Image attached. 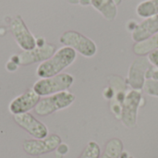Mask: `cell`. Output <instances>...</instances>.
<instances>
[{
    "label": "cell",
    "mask_w": 158,
    "mask_h": 158,
    "mask_svg": "<svg viewBox=\"0 0 158 158\" xmlns=\"http://www.w3.org/2000/svg\"><path fill=\"white\" fill-rule=\"evenodd\" d=\"M76 57L77 52L74 49L69 46L61 47L49 59L38 66L36 73L42 79L56 76L69 67L75 61Z\"/></svg>",
    "instance_id": "cell-1"
},
{
    "label": "cell",
    "mask_w": 158,
    "mask_h": 158,
    "mask_svg": "<svg viewBox=\"0 0 158 158\" xmlns=\"http://www.w3.org/2000/svg\"><path fill=\"white\" fill-rule=\"evenodd\" d=\"M75 101V95L68 91L60 92L51 96L40 99L36 106L34 107V112L41 117H46L54 112L69 107Z\"/></svg>",
    "instance_id": "cell-2"
},
{
    "label": "cell",
    "mask_w": 158,
    "mask_h": 158,
    "mask_svg": "<svg viewBox=\"0 0 158 158\" xmlns=\"http://www.w3.org/2000/svg\"><path fill=\"white\" fill-rule=\"evenodd\" d=\"M74 82V78L69 73H60L53 77L44 78L36 81L33 90L40 96L52 95L60 92L67 91Z\"/></svg>",
    "instance_id": "cell-3"
},
{
    "label": "cell",
    "mask_w": 158,
    "mask_h": 158,
    "mask_svg": "<svg viewBox=\"0 0 158 158\" xmlns=\"http://www.w3.org/2000/svg\"><path fill=\"white\" fill-rule=\"evenodd\" d=\"M59 42L85 57H92L97 52V46L92 39L75 31H65L60 36Z\"/></svg>",
    "instance_id": "cell-4"
},
{
    "label": "cell",
    "mask_w": 158,
    "mask_h": 158,
    "mask_svg": "<svg viewBox=\"0 0 158 158\" xmlns=\"http://www.w3.org/2000/svg\"><path fill=\"white\" fill-rule=\"evenodd\" d=\"M141 91L133 90L127 92L121 105V121L127 128L132 129L137 124L138 109L141 105Z\"/></svg>",
    "instance_id": "cell-5"
},
{
    "label": "cell",
    "mask_w": 158,
    "mask_h": 158,
    "mask_svg": "<svg viewBox=\"0 0 158 158\" xmlns=\"http://www.w3.org/2000/svg\"><path fill=\"white\" fill-rule=\"evenodd\" d=\"M61 138L56 134H51L44 139L26 140L22 147L26 154L32 156H42L55 151L61 144Z\"/></svg>",
    "instance_id": "cell-6"
},
{
    "label": "cell",
    "mask_w": 158,
    "mask_h": 158,
    "mask_svg": "<svg viewBox=\"0 0 158 158\" xmlns=\"http://www.w3.org/2000/svg\"><path fill=\"white\" fill-rule=\"evenodd\" d=\"M10 31L19 46L23 51H29L37 46V40L31 34L20 16H16L10 22Z\"/></svg>",
    "instance_id": "cell-7"
},
{
    "label": "cell",
    "mask_w": 158,
    "mask_h": 158,
    "mask_svg": "<svg viewBox=\"0 0 158 158\" xmlns=\"http://www.w3.org/2000/svg\"><path fill=\"white\" fill-rule=\"evenodd\" d=\"M152 66L148 57L141 56L135 59L130 67L127 84L133 90L143 89L146 81V72Z\"/></svg>",
    "instance_id": "cell-8"
},
{
    "label": "cell",
    "mask_w": 158,
    "mask_h": 158,
    "mask_svg": "<svg viewBox=\"0 0 158 158\" xmlns=\"http://www.w3.org/2000/svg\"><path fill=\"white\" fill-rule=\"evenodd\" d=\"M14 121L35 139H44L48 136L46 126L30 113L14 115Z\"/></svg>",
    "instance_id": "cell-9"
},
{
    "label": "cell",
    "mask_w": 158,
    "mask_h": 158,
    "mask_svg": "<svg viewBox=\"0 0 158 158\" xmlns=\"http://www.w3.org/2000/svg\"><path fill=\"white\" fill-rule=\"evenodd\" d=\"M56 51V45L52 44H44L42 46L23 51L18 56V64L21 66H28L36 62H44L49 59Z\"/></svg>",
    "instance_id": "cell-10"
},
{
    "label": "cell",
    "mask_w": 158,
    "mask_h": 158,
    "mask_svg": "<svg viewBox=\"0 0 158 158\" xmlns=\"http://www.w3.org/2000/svg\"><path fill=\"white\" fill-rule=\"evenodd\" d=\"M110 89L113 92L111 98V110L118 119L121 118V105L127 94V82L119 76L111 75L108 77Z\"/></svg>",
    "instance_id": "cell-11"
},
{
    "label": "cell",
    "mask_w": 158,
    "mask_h": 158,
    "mask_svg": "<svg viewBox=\"0 0 158 158\" xmlns=\"http://www.w3.org/2000/svg\"><path fill=\"white\" fill-rule=\"evenodd\" d=\"M40 97L41 96L33 89H29L13 99L9 104L8 109L13 115L28 113V111L36 106L41 99Z\"/></svg>",
    "instance_id": "cell-12"
},
{
    "label": "cell",
    "mask_w": 158,
    "mask_h": 158,
    "mask_svg": "<svg viewBox=\"0 0 158 158\" xmlns=\"http://www.w3.org/2000/svg\"><path fill=\"white\" fill-rule=\"evenodd\" d=\"M158 32V15L144 19L135 26L131 32V38L135 43L142 42Z\"/></svg>",
    "instance_id": "cell-13"
},
{
    "label": "cell",
    "mask_w": 158,
    "mask_h": 158,
    "mask_svg": "<svg viewBox=\"0 0 158 158\" xmlns=\"http://www.w3.org/2000/svg\"><path fill=\"white\" fill-rule=\"evenodd\" d=\"M90 3L106 20L112 21L117 18L118 7L114 0H90Z\"/></svg>",
    "instance_id": "cell-14"
},
{
    "label": "cell",
    "mask_w": 158,
    "mask_h": 158,
    "mask_svg": "<svg viewBox=\"0 0 158 158\" xmlns=\"http://www.w3.org/2000/svg\"><path fill=\"white\" fill-rule=\"evenodd\" d=\"M158 49V32L156 34L142 41L135 43L133 45V52L135 55L144 56L149 55L151 52Z\"/></svg>",
    "instance_id": "cell-15"
},
{
    "label": "cell",
    "mask_w": 158,
    "mask_h": 158,
    "mask_svg": "<svg viewBox=\"0 0 158 158\" xmlns=\"http://www.w3.org/2000/svg\"><path fill=\"white\" fill-rule=\"evenodd\" d=\"M123 153V143L118 139L113 138L107 142L105 150L99 158H120Z\"/></svg>",
    "instance_id": "cell-16"
},
{
    "label": "cell",
    "mask_w": 158,
    "mask_h": 158,
    "mask_svg": "<svg viewBox=\"0 0 158 158\" xmlns=\"http://www.w3.org/2000/svg\"><path fill=\"white\" fill-rule=\"evenodd\" d=\"M136 13L143 19L158 15V0H145L141 2L136 7Z\"/></svg>",
    "instance_id": "cell-17"
},
{
    "label": "cell",
    "mask_w": 158,
    "mask_h": 158,
    "mask_svg": "<svg viewBox=\"0 0 158 158\" xmlns=\"http://www.w3.org/2000/svg\"><path fill=\"white\" fill-rule=\"evenodd\" d=\"M101 149L95 142H90L82 151L81 155L78 158H99Z\"/></svg>",
    "instance_id": "cell-18"
},
{
    "label": "cell",
    "mask_w": 158,
    "mask_h": 158,
    "mask_svg": "<svg viewBox=\"0 0 158 158\" xmlns=\"http://www.w3.org/2000/svg\"><path fill=\"white\" fill-rule=\"evenodd\" d=\"M143 90L148 95L158 97V80H146Z\"/></svg>",
    "instance_id": "cell-19"
},
{
    "label": "cell",
    "mask_w": 158,
    "mask_h": 158,
    "mask_svg": "<svg viewBox=\"0 0 158 158\" xmlns=\"http://www.w3.org/2000/svg\"><path fill=\"white\" fill-rule=\"evenodd\" d=\"M158 80V69L153 65L148 69L146 72V80Z\"/></svg>",
    "instance_id": "cell-20"
},
{
    "label": "cell",
    "mask_w": 158,
    "mask_h": 158,
    "mask_svg": "<svg viewBox=\"0 0 158 158\" xmlns=\"http://www.w3.org/2000/svg\"><path fill=\"white\" fill-rule=\"evenodd\" d=\"M148 59L150 61V63L158 69V49L157 50H155L153 52H151L149 55H148Z\"/></svg>",
    "instance_id": "cell-21"
},
{
    "label": "cell",
    "mask_w": 158,
    "mask_h": 158,
    "mask_svg": "<svg viewBox=\"0 0 158 158\" xmlns=\"http://www.w3.org/2000/svg\"><path fill=\"white\" fill-rule=\"evenodd\" d=\"M57 150H58V153H60L61 155H65L69 151V148H68L67 144H60L57 147Z\"/></svg>",
    "instance_id": "cell-22"
},
{
    "label": "cell",
    "mask_w": 158,
    "mask_h": 158,
    "mask_svg": "<svg viewBox=\"0 0 158 158\" xmlns=\"http://www.w3.org/2000/svg\"><path fill=\"white\" fill-rule=\"evenodd\" d=\"M78 3L81 4V6H88V5H91L90 0H78Z\"/></svg>",
    "instance_id": "cell-23"
},
{
    "label": "cell",
    "mask_w": 158,
    "mask_h": 158,
    "mask_svg": "<svg viewBox=\"0 0 158 158\" xmlns=\"http://www.w3.org/2000/svg\"><path fill=\"white\" fill-rule=\"evenodd\" d=\"M120 158H134V157H133V156H130V155H128L127 153H122V155H121Z\"/></svg>",
    "instance_id": "cell-24"
}]
</instances>
